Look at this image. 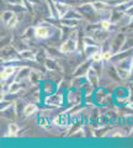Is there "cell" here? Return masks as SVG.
<instances>
[{
  "mask_svg": "<svg viewBox=\"0 0 133 148\" xmlns=\"http://www.w3.org/2000/svg\"><path fill=\"white\" fill-rule=\"evenodd\" d=\"M85 52L86 54L89 56V57H91L94 53L98 52V47H95V46H89V45H86L85 46Z\"/></svg>",
  "mask_w": 133,
  "mask_h": 148,
  "instance_id": "cell-8",
  "label": "cell"
},
{
  "mask_svg": "<svg viewBox=\"0 0 133 148\" xmlns=\"http://www.w3.org/2000/svg\"><path fill=\"white\" fill-rule=\"evenodd\" d=\"M112 57H113V56H112L111 51H107V52H104L102 53V61H110Z\"/></svg>",
  "mask_w": 133,
  "mask_h": 148,
  "instance_id": "cell-13",
  "label": "cell"
},
{
  "mask_svg": "<svg viewBox=\"0 0 133 148\" xmlns=\"http://www.w3.org/2000/svg\"><path fill=\"white\" fill-rule=\"evenodd\" d=\"M76 49V42L74 40H68L67 42H64L61 46V52L62 53H68V52H73Z\"/></svg>",
  "mask_w": 133,
  "mask_h": 148,
  "instance_id": "cell-2",
  "label": "cell"
},
{
  "mask_svg": "<svg viewBox=\"0 0 133 148\" xmlns=\"http://www.w3.org/2000/svg\"><path fill=\"white\" fill-rule=\"evenodd\" d=\"M46 104H49V105H54V106H61L63 104V95L61 94H53V95H49L48 98H46Z\"/></svg>",
  "mask_w": 133,
  "mask_h": 148,
  "instance_id": "cell-1",
  "label": "cell"
},
{
  "mask_svg": "<svg viewBox=\"0 0 133 148\" xmlns=\"http://www.w3.org/2000/svg\"><path fill=\"white\" fill-rule=\"evenodd\" d=\"M15 67H12V66H6L5 68L3 69V72H1V80H5L8 79V78H10L14 73H15Z\"/></svg>",
  "mask_w": 133,
  "mask_h": 148,
  "instance_id": "cell-4",
  "label": "cell"
},
{
  "mask_svg": "<svg viewBox=\"0 0 133 148\" xmlns=\"http://www.w3.org/2000/svg\"><path fill=\"white\" fill-rule=\"evenodd\" d=\"M110 26H111V22H110L108 20H102V21H101V27H102V30H108Z\"/></svg>",
  "mask_w": 133,
  "mask_h": 148,
  "instance_id": "cell-14",
  "label": "cell"
},
{
  "mask_svg": "<svg viewBox=\"0 0 133 148\" xmlns=\"http://www.w3.org/2000/svg\"><path fill=\"white\" fill-rule=\"evenodd\" d=\"M56 9H58V10H59L58 15L63 16L64 14L67 12V10H68V5H62V4H56Z\"/></svg>",
  "mask_w": 133,
  "mask_h": 148,
  "instance_id": "cell-10",
  "label": "cell"
},
{
  "mask_svg": "<svg viewBox=\"0 0 133 148\" xmlns=\"http://www.w3.org/2000/svg\"><path fill=\"white\" fill-rule=\"evenodd\" d=\"M36 111H37V106H36L35 104H29V105L25 106L24 114H25V116H32Z\"/></svg>",
  "mask_w": 133,
  "mask_h": 148,
  "instance_id": "cell-6",
  "label": "cell"
},
{
  "mask_svg": "<svg viewBox=\"0 0 133 148\" xmlns=\"http://www.w3.org/2000/svg\"><path fill=\"white\" fill-rule=\"evenodd\" d=\"M91 59H93V62H96V63H98V62H101V61H102V53L98 51L96 53H94L93 56H91Z\"/></svg>",
  "mask_w": 133,
  "mask_h": 148,
  "instance_id": "cell-11",
  "label": "cell"
},
{
  "mask_svg": "<svg viewBox=\"0 0 133 148\" xmlns=\"http://www.w3.org/2000/svg\"><path fill=\"white\" fill-rule=\"evenodd\" d=\"M21 54H22V57H24V58H29V59H32V61L35 59L33 53H32V52H24V53H21Z\"/></svg>",
  "mask_w": 133,
  "mask_h": 148,
  "instance_id": "cell-16",
  "label": "cell"
},
{
  "mask_svg": "<svg viewBox=\"0 0 133 148\" xmlns=\"http://www.w3.org/2000/svg\"><path fill=\"white\" fill-rule=\"evenodd\" d=\"M14 15H15V14H14L12 11H5V12L3 14V21L5 22V24H8V22L12 18Z\"/></svg>",
  "mask_w": 133,
  "mask_h": 148,
  "instance_id": "cell-9",
  "label": "cell"
},
{
  "mask_svg": "<svg viewBox=\"0 0 133 148\" xmlns=\"http://www.w3.org/2000/svg\"><path fill=\"white\" fill-rule=\"evenodd\" d=\"M17 132H19V126L16 123H10L8 127V133L9 136H16Z\"/></svg>",
  "mask_w": 133,
  "mask_h": 148,
  "instance_id": "cell-7",
  "label": "cell"
},
{
  "mask_svg": "<svg viewBox=\"0 0 133 148\" xmlns=\"http://www.w3.org/2000/svg\"><path fill=\"white\" fill-rule=\"evenodd\" d=\"M35 36L37 37V38H47V37H49V30L48 27L46 26H37L35 29Z\"/></svg>",
  "mask_w": 133,
  "mask_h": 148,
  "instance_id": "cell-3",
  "label": "cell"
},
{
  "mask_svg": "<svg viewBox=\"0 0 133 148\" xmlns=\"http://www.w3.org/2000/svg\"><path fill=\"white\" fill-rule=\"evenodd\" d=\"M131 71L133 72V62H132V64H131Z\"/></svg>",
  "mask_w": 133,
  "mask_h": 148,
  "instance_id": "cell-17",
  "label": "cell"
},
{
  "mask_svg": "<svg viewBox=\"0 0 133 148\" xmlns=\"http://www.w3.org/2000/svg\"><path fill=\"white\" fill-rule=\"evenodd\" d=\"M16 24H17V16H16V15H14L11 20L6 24V26L9 27V29H12V27H15V26H16Z\"/></svg>",
  "mask_w": 133,
  "mask_h": 148,
  "instance_id": "cell-12",
  "label": "cell"
},
{
  "mask_svg": "<svg viewBox=\"0 0 133 148\" xmlns=\"http://www.w3.org/2000/svg\"><path fill=\"white\" fill-rule=\"evenodd\" d=\"M88 79L93 86H98V74H96V72L93 68H90L88 72Z\"/></svg>",
  "mask_w": 133,
  "mask_h": 148,
  "instance_id": "cell-5",
  "label": "cell"
},
{
  "mask_svg": "<svg viewBox=\"0 0 133 148\" xmlns=\"http://www.w3.org/2000/svg\"><path fill=\"white\" fill-rule=\"evenodd\" d=\"M19 89H20V85H19V84H16V83H14L12 86L10 88V89H9V91H10L11 94H14V92H16Z\"/></svg>",
  "mask_w": 133,
  "mask_h": 148,
  "instance_id": "cell-15",
  "label": "cell"
}]
</instances>
